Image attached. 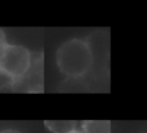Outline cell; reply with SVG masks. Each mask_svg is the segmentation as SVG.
Instances as JSON below:
<instances>
[{
  "mask_svg": "<svg viewBox=\"0 0 147 133\" xmlns=\"http://www.w3.org/2000/svg\"><path fill=\"white\" fill-rule=\"evenodd\" d=\"M83 133H111L109 120H86L82 123Z\"/></svg>",
  "mask_w": 147,
  "mask_h": 133,
  "instance_id": "3957f363",
  "label": "cell"
},
{
  "mask_svg": "<svg viewBox=\"0 0 147 133\" xmlns=\"http://www.w3.org/2000/svg\"><path fill=\"white\" fill-rule=\"evenodd\" d=\"M46 127L53 133H69L76 129V121L72 120H48Z\"/></svg>",
  "mask_w": 147,
  "mask_h": 133,
  "instance_id": "277c9868",
  "label": "cell"
},
{
  "mask_svg": "<svg viewBox=\"0 0 147 133\" xmlns=\"http://www.w3.org/2000/svg\"><path fill=\"white\" fill-rule=\"evenodd\" d=\"M69 133H83L81 129H74V130H72V132H69Z\"/></svg>",
  "mask_w": 147,
  "mask_h": 133,
  "instance_id": "52a82bcc",
  "label": "cell"
},
{
  "mask_svg": "<svg viewBox=\"0 0 147 133\" xmlns=\"http://www.w3.org/2000/svg\"><path fill=\"white\" fill-rule=\"evenodd\" d=\"M7 44H8V42H7L5 33H4V30H1V29H0V52L5 48Z\"/></svg>",
  "mask_w": 147,
  "mask_h": 133,
  "instance_id": "5b68a950",
  "label": "cell"
},
{
  "mask_svg": "<svg viewBox=\"0 0 147 133\" xmlns=\"http://www.w3.org/2000/svg\"><path fill=\"white\" fill-rule=\"evenodd\" d=\"M92 61L94 56L90 44L80 38L64 42L56 52L57 68L63 75L70 78L83 77L91 69Z\"/></svg>",
  "mask_w": 147,
  "mask_h": 133,
  "instance_id": "6da1fadb",
  "label": "cell"
},
{
  "mask_svg": "<svg viewBox=\"0 0 147 133\" xmlns=\"http://www.w3.org/2000/svg\"><path fill=\"white\" fill-rule=\"evenodd\" d=\"M31 66V54L21 44H7L0 52V73L4 77L17 80L28 73Z\"/></svg>",
  "mask_w": 147,
  "mask_h": 133,
  "instance_id": "7a4b0ae2",
  "label": "cell"
},
{
  "mask_svg": "<svg viewBox=\"0 0 147 133\" xmlns=\"http://www.w3.org/2000/svg\"><path fill=\"white\" fill-rule=\"evenodd\" d=\"M0 133H22V132L18 130V129H12V128H8V129L0 130Z\"/></svg>",
  "mask_w": 147,
  "mask_h": 133,
  "instance_id": "8992f818",
  "label": "cell"
}]
</instances>
